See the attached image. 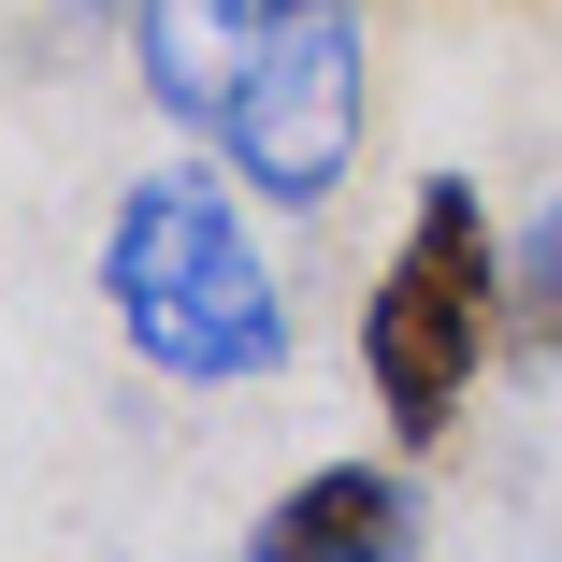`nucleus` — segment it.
Listing matches in <instances>:
<instances>
[{
  "instance_id": "nucleus-3",
  "label": "nucleus",
  "mask_w": 562,
  "mask_h": 562,
  "mask_svg": "<svg viewBox=\"0 0 562 562\" xmlns=\"http://www.w3.org/2000/svg\"><path fill=\"white\" fill-rule=\"evenodd\" d=\"M491 347H505V232H491V202H476L462 173H432V188L404 202L375 289H361L375 418H390L404 447H447L462 404H476V375H491Z\"/></svg>"
},
{
  "instance_id": "nucleus-1",
  "label": "nucleus",
  "mask_w": 562,
  "mask_h": 562,
  "mask_svg": "<svg viewBox=\"0 0 562 562\" xmlns=\"http://www.w3.org/2000/svg\"><path fill=\"white\" fill-rule=\"evenodd\" d=\"M131 44H145V101L246 202L317 216L361 173V131H375L361 0H131Z\"/></svg>"
},
{
  "instance_id": "nucleus-4",
  "label": "nucleus",
  "mask_w": 562,
  "mask_h": 562,
  "mask_svg": "<svg viewBox=\"0 0 562 562\" xmlns=\"http://www.w3.org/2000/svg\"><path fill=\"white\" fill-rule=\"evenodd\" d=\"M246 562H418V491L404 462H317L260 505Z\"/></svg>"
},
{
  "instance_id": "nucleus-5",
  "label": "nucleus",
  "mask_w": 562,
  "mask_h": 562,
  "mask_svg": "<svg viewBox=\"0 0 562 562\" xmlns=\"http://www.w3.org/2000/svg\"><path fill=\"white\" fill-rule=\"evenodd\" d=\"M505 347H533V361H562V202H548L533 232L505 246Z\"/></svg>"
},
{
  "instance_id": "nucleus-2",
  "label": "nucleus",
  "mask_w": 562,
  "mask_h": 562,
  "mask_svg": "<svg viewBox=\"0 0 562 562\" xmlns=\"http://www.w3.org/2000/svg\"><path fill=\"white\" fill-rule=\"evenodd\" d=\"M101 303H116L131 361L173 390H246L289 361V289L246 232L232 173H131L116 216H101Z\"/></svg>"
}]
</instances>
